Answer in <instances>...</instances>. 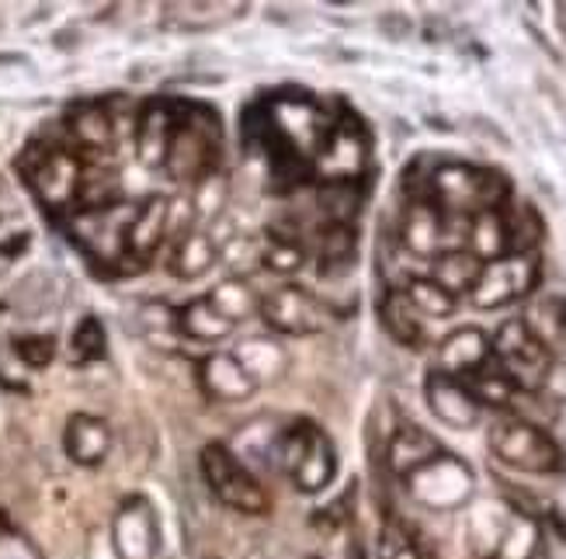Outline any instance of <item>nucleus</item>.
I'll list each match as a JSON object with an SVG mask.
<instances>
[{
	"label": "nucleus",
	"mask_w": 566,
	"mask_h": 559,
	"mask_svg": "<svg viewBox=\"0 0 566 559\" xmlns=\"http://www.w3.org/2000/svg\"><path fill=\"white\" fill-rule=\"evenodd\" d=\"M511 199V184L501 170L470 167V164H441L431 170L428 202L446 215L473 219L480 212L501 209Z\"/></svg>",
	"instance_id": "nucleus-1"
},
{
	"label": "nucleus",
	"mask_w": 566,
	"mask_h": 559,
	"mask_svg": "<svg viewBox=\"0 0 566 559\" xmlns=\"http://www.w3.org/2000/svg\"><path fill=\"white\" fill-rule=\"evenodd\" d=\"M473 546L483 559H546L543 528L522 507L486 504L473 515Z\"/></svg>",
	"instance_id": "nucleus-2"
},
{
	"label": "nucleus",
	"mask_w": 566,
	"mask_h": 559,
	"mask_svg": "<svg viewBox=\"0 0 566 559\" xmlns=\"http://www.w3.org/2000/svg\"><path fill=\"white\" fill-rule=\"evenodd\" d=\"M219 122L216 112L202 108V105H185L178 129L170 136L164 167L175 181H188V184H202L206 178L219 175Z\"/></svg>",
	"instance_id": "nucleus-3"
},
{
	"label": "nucleus",
	"mask_w": 566,
	"mask_h": 559,
	"mask_svg": "<svg viewBox=\"0 0 566 559\" xmlns=\"http://www.w3.org/2000/svg\"><path fill=\"white\" fill-rule=\"evenodd\" d=\"M279 466L295 491L319 494L337 476V452L327 431L313 421H292L279 437Z\"/></svg>",
	"instance_id": "nucleus-4"
},
{
	"label": "nucleus",
	"mask_w": 566,
	"mask_h": 559,
	"mask_svg": "<svg viewBox=\"0 0 566 559\" xmlns=\"http://www.w3.org/2000/svg\"><path fill=\"white\" fill-rule=\"evenodd\" d=\"M490 351H494V361L522 393H543L546 389V379L556 361H553V351L546 340L538 337L522 316L501 324V330L494 334V340H490Z\"/></svg>",
	"instance_id": "nucleus-5"
},
{
	"label": "nucleus",
	"mask_w": 566,
	"mask_h": 559,
	"mask_svg": "<svg viewBox=\"0 0 566 559\" xmlns=\"http://www.w3.org/2000/svg\"><path fill=\"white\" fill-rule=\"evenodd\" d=\"M21 170L45 209H77L84 160L60 143H32L21 157Z\"/></svg>",
	"instance_id": "nucleus-6"
},
{
	"label": "nucleus",
	"mask_w": 566,
	"mask_h": 559,
	"mask_svg": "<svg viewBox=\"0 0 566 559\" xmlns=\"http://www.w3.org/2000/svg\"><path fill=\"white\" fill-rule=\"evenodd\" d=\"M490 452L518 473L549 476L563 470V449L556 437L525 418H504L490 428Z\"/></svg>",
	"instance_id": "nucleus-7"
},
{
	"label": "nucleus",
	"mask_w": 566,
	"mask_h": 559,
	"mask_svg": "<svg viewBox=\"0 0 566 559\" xmlns=\"http://www.w3.org/2000/svg\"><path fill=\"white\" fill-rule=\"evenodd\" d=\"M202 476L209 483V491L227 507L240 510V515H264L268 504H272L258 476L219 442H209L202 449Z\"/></svg>",
	"instance_id": "nucleus-8"
},
{
	"label": "nucleus",
	"mask_w": 566,
	"mask_h": 559,
	"mask_svg": "<svg viewBox=\"0 0 566 559\" xmlns=\"http://www.w3.org/2000/svg\"><path fill=\"white\" fill-rule=\"evenodd\" d=\"M538 272H543L538 254H507L497 261H486L470 292V299L480 309H497L514 299H525L538 285Z\"/></svg>",
	"instance_id": "nucleus-9"
},
{
	"label": "nucleus",
	"mask_w": 566,
	"mask_h": 559,
	"mask_svg": "<svg viewBox=\"0 0 566 559\" xmlns=\"http://www.w3.org/2000/svg\"><path fill=\"white\" fill-rule=\"evenodd\" d=\"M365 164H368V139L355 115H344L334 118V126L310 167L324 178V184H358V178L365 175Z\"/></svg>",
	"instance_id": "nucleus-10"
},
{
	"label": "nucleus",
	"mask_w": 566,
	"mask_h": 559,
	"mask_svg": "<svg viewBox=\"0 0 566 559\" xmlns=\"http://www.w3.org/2000/svg\"><path fill=\"white\" fill-rule=\"evenodd\" d=\"M261 320L272 327L275 334H289V337H310L319 334L331 320V306L319 303L313 292H306L303 285H279L268 296H261Z\"/></svg>",
	"instance_id": "nucleus-11"
},
{
	"label": "nucleus",
	"mask_w": 566,
	"mask_h": 559,
	"mask_svg": "<svg viewBox=\"0 0 566 559\" xmlns=\"http://www.w3.org/2000/svg\"><path fill=\"white\" fill-rule=\"evenodd\" d=\"M170 209L167 199H146L133 205L129 226H126V254H122V272H139L143 264H150V257L160 251V243L167 240L170 230Z\"/></svg>",
	"instance_id": "nucleus-12"
},
{
	"label": "nucleus",
	"mask_w": 566,
	"mask_h": 559,
	"mask_svg": "<svg viewBox=\"0 0 566 559\" xmlns=\"http://www.w3.org/2000/svg\"><path fill=\"white\" fill-rule=\"evenodd\" d=\"M410 491L428 507H438V510L459 507L473 494V473L446 452L441 458H434L431 466H424L421 473L410 476Z\"/></svg>",
	"instance_id": "nucleus-13"
},
{
	"label": "nucleus",
	"mask_w": 566,
	"mask_h": 559,
	"mask_svg": "<svg viewBox=\"0 0 566 559\" xmlns=\"http://www.w3.org/2000/svg\"><path fill=\"white\" fill-rule=\"evenodd\" d=\"M424 393H428V407L431 413L449 428H473L480 424V403L473 400V393L465 389L462 379H452L446 372H431L424 382Z\"/></svg>",
	"instance_id": "nucleus-14"
},
{
	"label": "nucleus",
	"mask_w": 566,
	"mask_h": 559,
	"mask_svg": "<svg viewBox=\"0 0 566 559\" xmlns=\"http://www.w3.org/2000/svg\"><path fill=\"white\" fill-rule=\"evenodd\" d=\"M199 382L206 389L209 400H219V403H243L258 393V382L248 376V369L237 361L233 351H216L202 361L199 369Z\"/></svg>",
	"instance_id": "nucleus-15"
},
{
	"label": "nucleus",
	"mask_w": 566,
	"mask_h": 559,
	"mask_svg": "<svg viewBox=\"0 0 566 559\" xmlns=\"http://www.w3.org/2000/svg\"><path fill=\"white\" fill-rule=\"evenodd\" d=\"M178 118H181V105H170V102H150L139 118H136V150H139V160L146 167H164V157H167V146H170V136L178 129Z\"/></svg>",
	"instance_id": "nucleus-16"
},
{
	"label": "nucleus",
	"mask_w": 566,
	"mask_h": 559,
	"mask_svg": "<svg viewBox=\"0 0 566 559\" xmlns=\"http://www.w3.org/2000/svg\"><path fill=\"white\" fill-rule=\"evenodd\" d=\"M490 358H494V351H490V337L480 327H462L441 340L438 372H446L452 379H470Z\"/></svg>",
	"instance_id": "nucleus-17"
},
{
	"label": "nucleus",
	"mask_w": 566,
	"mask_h": 559,
	"mask_svg": "<svg viewBox=\"0 0 566 559\" xmlns=\"http://www.w3.org/2000/svg\"><path fill=\"white\" fill-rule=\"evenodd\" d=\"M446 455V449L438 445V437L428 434L424 428L417 424H400L389 437V449H386V458H389V470L410 479L413 473H421L424 466H431L434 458Z\"/></svg>",
	"instance_id": "nucleus-18"
},
{
	"label": "nucleus",
	"mask_w": 566,
	"mask_h": 559,
	"mask_svg": "<svg viewBox=\"0 0 566 559\" xmlns=\"http://www.w3.org/2000/svg\"><path fill=\"white\" fill-rule=\"evenodd\" d=\"M66 133H70V150L84 157H102L112 154L115 146V118L108 115L105 105H81L73 108L66 118Z\"/></svg>",
	"instance_id": "nucleus-19"
},
{
	"label": "nucleus",
	"mask_w": 566,
	"mask_h": 559,
	"mask_svg": "<svg viewBox=\"0 0 566 559\" xmlns=\"http://www.w3.org/2000/svg\"><path fill=\"white\" fill-rule=\"evenodd\" d=\"M403 247L410 257H438L446 254V215L434 202H410L403 215Z\"/></svg>",
	"instance_id": "nucleus-20"
},
{
	"label": "nucleus",
	"mask_w": 566,
	"mask_h": 559,
	"mask_svg": "<svg viewBox=\"0 0 566 559\" xmlns=\"http://www.w3.org/2000/svg\"><path fill=\"white\" fill-rule=\"evenodd\" d=\"M216 257H219V247H216L212 233L191 226V230L178 233L175 247H170V257H167V267H170V275H178V278H202L216 264Z\"/></svg>",
	"instance_id": "nucleus-21"
},
{
	"label": "nucleus",
	"mask_w": 566,
	"mask_h": 559,
	"mask_svg": "<svg viewBox=\"0 0 566 559\" xmlns=\"http://www.w3.org/2000/svg\"><path fill=\"white\" fill-rule=\"evenodd\" d=\"M379 316H382V327L389 330L392 340H400V345H407V348H424V340H428L424 316L413 309V303L407 299L403 288L386 292Z\"/></svg>",
	"instance_id": "nucleus-22"
},
{
	"label": "nucleus",
	"mask_w": 566,
	"mask_h": 559,
	"mask_svg": "<svg viewBox=\"0 0 566 559\" xmlns=\"http://www.w3.org/2000/svg\"><path fill=\"white\" fill-rule=\"evenodd\" d=\"M63 445L73 462H81V466H97L112 445L108 424L97 418H87V413H77V418H70V424H66Z\"/></svg>",
	"instance_id": "nucleus-23"
},
{
	"label": "nucleus",
	"mask_w": 566,
	"mask_h": 559,
	"mask_svg": "<svg viewBox=\"0 0 566 559\" xmlns=\"http://www.w3.org/2000/svg\"><path fill=\"white\" fill-rule=\"evenodd\" d=\"M233 330L237 327L212 306L209 296H199V299H191L188 306L178 309V334H185L191 340H202V345L206 340H223Z\"/></svg>",
	"instance_id": "nucleus-24"
},
{
	"label": "nucleus",
	"mask_w": 566,
	"mask_h": 559,
	"mask_svg": "<svg viewBox=\"0 0 566 559\" xmlns=\"http://www.w3.org/2000/svg\"><path fill=\"white\" fill-rule=\"evenodd\" d=\"M480 272H483V261L473 251H465V247L438 254L434 264H431V278L446 292H452L455 299L462 296V292H473Z\"/></svg>",
	"instance_id": "nucleus-25"
},
{
	"label": "nucleus",
	"mask_w": 566,
	"mask_h": 559,
	"mask_svg": "<svg viewBox=\"0 0 566 559\" xmlns=\"http://www.w3.org/2000/svg\"><path fill=\"white\" fill-rule=\"evenodd\" d=\"M465 251H473L483 264L507 257V226L501 209H490L470 219V236H465Z\"/></svg>",
	"instance_id": "nucleus-26"
},
{
	"label": "nucleus",
	"mask_w": 566,
	"mask_h": 559,
	"mask_svg": "<svg viewBox=\"0 0 566 559\" xmlns=\"http://www.w3.org/2000/svg\"><path fill=\"white\" fill-rule=\"evenodd\" d=\"M462 382H465V389H470L480 407H514L522 397V389L507 379V372L494 358H490L480 372H473L470 379H462Z\"/></svg>",
	"instance_id": "nucleus-27"
},
{
	"label": "nucleus",
	"mask_w": 566,
	"mask_h": 559,
	"mask_svg": "<svg viewBox=\"0 0 566 559\" xmlns=\"http://www.w3.org/2000/svg\"><path fill=\"white\" fill-rule=\"evenodd\" d=\"M504 226H507V251L511 254H535L538 240H543V219L528 202H504L501 205Z\"/></svg>",
	"instance_id": "nucleus-28"
},
{
	"label": "nucleus",
	"mask_w": 566,
	"mask_h": 559,
	"mask_svg": "<svg viewBox=\"0 0 566 559\" xmlns=\"http://www.w3.org/2000/svg\"><path fill=\"white\" fill-rule=\"evenodd\" d=\"M237 361L248 369V376L261 386L264 379H279L285 372V365H289V355L282 345H275V340H261V337H251V340H243V345L233 351Z\"/></svg>",
	"instance_id": "nucleus-29"
},
{
	"label": "nucleus",
	"mask_w": 566,
	"mask_h": 559,
	"mask_svg": "<svg viewBox=\"0 0 566 559\" xmlns=\"http://www.w3.org/2000/svg\"><path fill=\"white\" fill-rule=\"evenodd\" d=\"M319 272L324 275H340L355 267V226L340 223H324L319 226Z\"/></svg>",
	"instance_id": "nucleus-30"
},
{
	"label": "nucleus",
	"mask_w": 566,
	"mask_h": 559,
	"mask_svg": "<svg viewBox=\"0 0 566 559\" xmlns=\"http://www.w3.org/2000/svg\"><path fill=\"white\" fill-rule=\"evenodd\" d=\"M258 257H261V267H268V272L295 275L306 264V247H303V240H295V233L268 230Z\"/></svg>",
	"instance_id": "nucleus-31"
},
{
	"label": "nucleus",
	"mask_w": 566,
	"mask_h": 559,
	"mask_svg": "<svg viewBox=\"0 0 566 559\" xmlns=\"http://www.w3.org/2000/svg\"><path fill=\"white\" fill-rule=\"evenodd\" d=\"M403 292L424 320H449V316L455 313V303H459L452 292H446L434 278H410L403 285Z\"/></svg>",
	"instance_id": "nucleus-32"
},
{
	"label": "nucleus",
	"mask_w": 566,
	"mask_h": 559,
	"mask_svg": "<svg viewBox=\"0 0 566 559\" xmlns=\"http://www.w3.org/2000/svg\"><path fill=\"white\" fill-rule=\"evenodd\" d=\"M209 299H212V306L227 316V320L237 327L240 320H248V316H254L258 313V306H261V296L258 292L248 285V282H237V278H230V282H223V285H216L212 292H209Z\"/></svg>",
	"instance_id": "nucleus-33"
},
{
	"label": "nucleus",
	"mask_w": 566,
	"mask_h": 559,
	"mask_svg": "<svg viewBox=\"0 0 566 559\" xmlns=\"http://www.w3.org/2000/svg\"><path fill=\"white\" fill-rule=\"evenodd\" d=\"M105 358V327L97 316H84L70 337V361L77 365H87V361H97Z\"/></svg>",
	"instance_id": "nucleus-34"
},
{
	"label": "nucleus",
	"mask_w": 566,
	"mask_h": 559,
	"mask_svg": "<svg viewBox=\"0 0 566 559\" xmlns=\"http://www.w3.org/2000/svg\"><path fill=\"white\" fill-rule=\"evenodd\" d=\"M376 559H421V546H417L413 531L403 521H386L379 531V549Z\"/></svg>",
	"instance_id": "nucleus-35"
},
{
	"label": "nucleus",
	"mask_w": 566,
	"mask_h": 559,
	"mask_svg": "<svg viewBox=\"0 0 566 559\" xmlns=\"http://www.w3.org/2000/svg\"><path fill=\"white\" fill-rule=\"evenodd\" d=\"M18 358L29 365V369H45L49 361L56 358V340L49 334H32V337H18L14 340Z\"/></svg>",
	"instance_id": "nucleus-36"
},
{
	"label": "nucleus",
	"mask_w": 566,
	"mask_h": 559,
	"mask_svg": "<svg viewBox=\"0 0 566 559\" xmlns=\"http://www.w3.org/2000/svg\"><path fill=\"white\" fill-rule=\"evenodd\" d=\"M310 559H319V556H310Z\"/></svg>",
	"instance_id": "nucleus-37"
}]
</instances>
